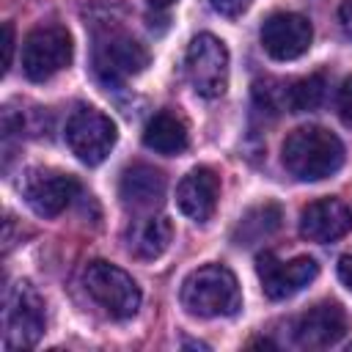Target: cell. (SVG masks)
I'll return each instance as SVG.
<instances>
[{"label":"cell","instance_id":"obj_1","mask_svg":"<svg viewBox=\"0 0 352 352\" xmlns=\"http://www.w3.org/2000/svg\"><path fill=\"white\" fill-rule=\"evenodd\" d=\"M286 170L300 182H322L344 165V143L324 126H297L280 148Z\"/></svg>","mask_w":352,"mask_h":352},{"label":"cell","instance_id":"obj_2","mask_svg":"<svg viewBox=\"0 0 352 352\" xmlns=\"http://www.w3.org/2000/svg\"><path fill=\"white\" fill-rule=\"evenodd\" d=\"M182 305L201 319L234 316L242 308L236 275L223 264H206L192 270L182 283Z\"/></svg>","mask_w":352,"mask_h":352},{"label":"cell","instance_id":"obj_3","mask_svg":"<svg viewBox=\"0 0 352 352\" xmlns=\"http://www.w3.org/2000/svg\"><path fill=\"white\" fill-rule=\"evenodd\" d=\"M148 66V50L121 28H102L94 38V74L104 85H121Z\"/></svg>","mask_w":352,"mask_h":352},{"label":"cell","instance_id":"obj_4","mask_svg":"<svg viewBox=\"0 0 352 352\" xmlns=\"http://www.w3.org/2000/svg\"><path fill=\"white\" fill-rule=\"evenodd\" d=\"M82 286L96 305L113 319H132L140 308V289L129 272L110 261H91L82 270Z\"/></svg>","mask_w":352,"mask_h":352},{"label":"cell","instance_id":"obj_5","mask_svg":"<svg viewBox=\"0 0 352 352\" xmlns=\"http://www.w3.org/2000/svg\"><path fill=\"white\" fill-rule=\"evenodd\" d=\"M44 300L33 283L19 280L6 292L3 308V344L6 349H30L44 333Z\"/></svg>","mask_w":352,"mask_h":352},{"label":"cell","instance_id":"obj_6","mask_svg":"<svg viewBox=\"0 0 352 352\" xmlns=\"http://www.w3.org/2000/svg\"><path fill=\"white\" fill-rule=\"evenodd\" d=\"M184 72L192 91L204 99H217L228 88V50L212 33H198L184 55Z\"/></svg>","mask_w":352,"mask_h":352},{"label":"cell","instance_id":"obj_7","mask_svg":"<svg viewBox=\"0 0 352 352\" xmlns=\"http://www.w3.org/2000/svg\"><path fill=\"white\" fill-rule=\"evenodd\" d=\"M72 36L63 25H38L22 41V72L33 82H44L72 63Z\"/></svg>","mask_w":352,"mask_h":352},{"label":"cell","instance_id":"obj_8","mask_svg":"<svg viewBox=\"0 0 352 352\" xmlns=\"http://www.w3.org/2000/svg\"><path fill=\"white\" fill-rule=\"evenodd\" d=\"M116 124L96 107H77L66 121V143L72 154L85 165H99L116 146Z\"/></svg>","mask_w":352,"mask_h":352},{"label":"cell","instance_id":"obj_9","mask_svg":"<svg viewBox=\"0 0 352 352\" xmlns=\"http://www.w3.org/2000/svg\"><path fill=\"white\" fill-rule=\"evenodd\" d=\"M22 198L38 217H58L80 192V182L72 173L55 168H30L22 176Z\"/></svg>","mask_w":352,"mask_h":352},{"label":"cell","instance_id":"obj_10","mask_svg":"<svg viewBox=\"0 0 352 352\" xmlns=\"http://www.w3.org/2000/svg\"><path fill=\"white\" fill-rule=\"evenodd\" d=\"M256 272H258L261 289L270 300H286V297L297 294L300 289H305L319 275V264L311 256H297L292 261H280V258H275V253L264 250L256 258Z\"/></svg>","mask_w":352,"mask_h":352},{"label":"cell","instance_id":"obj_11","mask_svg":"<svg viewBox=\"0 0 352 352\" xmlns=\"http://www.w3.org/2000/svg\"><path fill=\"white\" fill-rule=\"evenodd\" d=\"M314 28L302 14L275 11L261 25V47L275 60H294L308 52Z\"/></svg>","mask_w":352,"mask_h":352},{"label":"cell","instance_id":"obj_12","mask_svg":"<svg viewBox=\"0 0 352 352\" xmlns=\"http://www.w3.org/2000/svg\"><path fill=\"white\" fill-rule=\"evenodd\" d=\"M349 330L346 311L338 302H319L308 308L294 324V341L302 349H327L338 344Z\"/></svg>","mask_w":352,"mask_h":352},{"label":"cell","instance_id":"obj_13","mask_svg":"<svg viewBox=\"0 0 352 352\" xmlns=\"http://www.w3.org/2000/svg\"><path fill=\"white\" fill-rule=\"evenodd\" d=\"M349 231L352 209L341 198H319L300 212V234L308 242H336Z\"/></svg>","mask_w":352,"mask_h":352},{"label":"cell","instance_id":"obj_14","mask_svg":"<svg viewBox=\"0 0 352 352\" xmlns=\"http://www.w3.org/2000/svg\"><path fill=\"white\" fill-rule=\"evenodd\" d=\"M165 187H168V182L160 168L135 162V165L124 168L121 182H118V195H121L124 206H129L135 212H151V209L162 206Z\"/></svg>","mask_w":352,"mask_h":352},{"label":"cell","instance_id":"obj_15","mask_svg":"<svg viewBox=\"0 0 352 352\" xmlns=\"http://www.w3.org/2000/svg\"><path fill=\"white\" fill-rule=\"evenodd\" d=\"M217 195H220V179L206 165L192 168L179 182V187H176V204H179V209L190 220H195V223H206L214 214Z\"/></svg>","mask_w":352,"mask_h":352},{"label":"cell","instance_id":"obj_16","mask_svg":"<svg viewBox=\"0 0 352 352\" xmlns=\"http://www.w3.org/2000/svg\"><path fill=\"white\" fill-rule=\"evenodd\" d=\"M173 239V226L168 217H140L126 231V248L140 261L160 258Z\"/></svg>","mask_w":352,"mask_h":352},{"label":"cell","instance_id":"obj_17","mask_svg":"<svg viewBox=\"0 0 352 352\" xmlns=\"http://www.w3.org/2000/svg\"><path fill=\"white\" fill-rule=\"evenodd\" d=\"M143 143L157 154L173 157L187 148L190 138H187V126L179 116H173L170 110H160L143 126Z\"/></svg>","mask_w":352,"mask_h":352},{"label":"cell","instance_id":"obj_18","mask_svg":"<svg viewBox=\"0 0 352 352\" xmlns=\"http://www.w3.org/2000/svg\"><path fill=\"white\" fill-rule=\"evenodd\" d=\"M280 220H283L280 206H278L275 201H264V204L248 209V212L239 217V223H236V228H234V242H236V245H245V248H248V245H256V242L272 236V234L280 228Z\"/></svg>","mask_w":352,"mask_h":352},{"label":"cell","instance_id":"obj_19","mask_svg":"<svg viewBox=\"0 0 352 352\" xmlns=\"http://www.w3.org/2000/svg\"><path fill=\"white\" fill-rule=\"evenodd\" d=\"M327 94V77L322 72H314L308 77L294 80L286 88V110L292 113H311L324 102Z\"/></svg>","mask_w":352,"mask_h":352},{"label":"cell","instance_id":"obj_20","mask_svg":"<svg viewBox=\"0 0 352 352\" xmlns=\"http://www.w3.org/2000/svg\"><path fill=\"white\" fill-rule=\"evenodd\" d=\"M253 104H256L258 113L278 116L280 110H286V85H280L272 77L256 80L253 82Z\"/></svg>","mask_w":352,"mask_h":352},{"label":"cell","instance_id":"obj_21","mask_svg":"<svg viewBox=\"0 0 352 352\" xmlns=\"http://www.w3.org/2000/svg\"><path fill=\"white\" fill-rule=\"evenodd\" d=\"M336 107H338V116L346 126H352V77H346L338 88V99H336Z\"/></svg>","mask_w":352,"mask_h":352},{"label":"cell","instance_id":"obj_22","mask_svg":"<svg viewBox=\"0 0 352 352\" xmlns=\"http://www.w3.org/2000/svg\"><path fill=\"white\" fill-rule=\"evenodd\" d=\"M250 3H253V0H209L212 11H217V14H223V16H239Z\"/></svg>","mask_w":352,"mask_h":352},{"label":"cell","instance_id":"obj_23","mask_svg":"<svg viewBox=\"0 0 352 352\" xmlns=\"http://www.w3.org/2000/svg\"><path fill=\"white\" fill-rule=\"evenodd\" d=\"M3 69L8 72L11 69V60H14V25L11 22H6L3 25Z\"/></svg>","mask_w":352,"mask_h":352},{"label":"cell","instance_id":"obj_24","mask_svg":"<svg viewBox=\"0 0 352 352\" xmlns=\"http://www.w3.org/2000/svg\"><path fill=\"white\" fill-rule=\"evenodd\" d=\"M338 278H341V283L352 292V256H341V258H338Z\"/></svg>","mask_w":352,"mask_h":352},{"label":"cell","instance_id":"obj_25","mask_svg":"<svg viewBox=\"0 0 352 352\" xmlns=\"http://www.w3.org/2000/svg\"><path fill=\"white\" fill-rule=\"evenodd\" d=\"M338 19H341L344 33L352 38V0H344V3H341V8H338Z\"/></svg>","mask_w":352,"mask_h":352},{"label":"cell","instance_id":"obj_26","mask_svg":"<svg viewBox=\"0 0 352 352\" xmlns=\"http://www.w3.org/2000/svg\"><path fill=\"white\" fill-rule=\"evenodd\" d=\"M148 3H151L154 8H168V6H173L176 0H148Z\"/></svg>","mask_w":352,"mask_h":352}]
</instances>
